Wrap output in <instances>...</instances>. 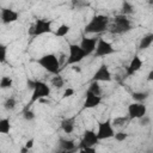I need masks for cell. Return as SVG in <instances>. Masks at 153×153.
I'll use <instances>...</instances> for the list:
<instances>
[{
    "mask_svg": "<svg viewBox=\"0 0 153 153\" xmlns=\"http://www.w3.org/2000/svg\"><path fill=\"white\" fill-rule=\"evenodd\" d=\"M147 114V106L141 102H134L128 105V117L130 120H139Z\"/></svg>",
    "mask_w": 153,
    "mask_h": 153,
    "instance_id": "cell-9",
    "label": "cell"
},
{
    "mask_svg": "<svg viewBox=\"0 0 153 153\" xmlns=\"http://www.w3.org/2000/svg\"><path fill=\"white\" fill-rule=\"evenodd\" d=\"M69 31H71V26H69V25H67V24H61V25L56 29V31H55L54 33H55L56 37H65V36H67V35L69 33Z\"/></svg>",
    "mask_w": 153,
    "mask_h": 153,
    "instance_id": "cell-23",
    "label": "cell"
},
{
    "mask_svg": "<svg viewBox=\"0 0 153 153\" xmlns=\"http://www.w3.org/2000/svg\"><path fill=\"white\" fill-rule=\"evenodd\" d=\"M60 126L65 134H72L75 128V117H67L62 120Z\"/></svg>",
    "mask_w": 153,
    "mask_h": 153,
    "instance_id": "cell-16",
    "label": "cell"
},
{
    "mask_svg": "<svg viewBox=\"0 0 153 153\" xmlns=\"http://www.w3.org/2000/svg\"><path fill=\"white\" fill-rule=\"evenodd\" d=\"M18 18H19V13L12 8L4 7L0 10V19H1L2 24H12V23L17 22Z\"/></svg>",
    "mask_w": 153,
    "mask_h": 153,
    "instance_id": "cell-12",
    "label": "cell"
},
{
    "mask_svg": "<svg viewBox=\"0 0 153 153\" xmlns=\"http://www.w3.org/2000/svg\"><path fill=\"white\" fill-rule=\"evenodd\" d=\"M11 131V121L8 117L0 118V135L10 134Z\"/></svg>",
    "mask_w": 153,
    "mask_h": 153,
    "instance_id": "cell-19",
    "label": "cell"
},
{
    "mask_svg": "<svg viewBox=\"0 0 153 153\" xmlns=\"http://www.w3.org/2000/svg\"><path fill=\"white\" fill-rule=\"evenodd\" d=\"M134 12V6L130 1L128 0H123L122 2V7H121V14H124V16H129Z\"/></svg>",
    "mask_w": 153,
    "mask_h": 153,
    "instance_id": "cell-22",
    "label": "cell"
},
{
    "mask_svg": "<svg viewBox=\"0 0 153 153\" xmlns=\"http://www.w3.org/2000/svg\"><path fill=\"white\" fill-rule=\"evenodd\" d=\"M51 24L53 22L48 19H36L29 31V35L32 37H37V36H42L45 33H50L53 32Z\"/></svg>",
    "mask_w": 153,
    "mask_h": 153,
    "instance_id": "cell-5",
    "label": "cell"
},
{
    "mask_svg": "<svg viewBox=\"0 0 153 153\" xmlns=\"http://www.w3.org/2000/svg\"><path fill=\"white\" fill-rule=\"evenodd\" d=\"M109 24H110V18L108 16L96 14L85 25L84 32L85 33H102L108 30Z\"/></svg>",
    "mask_w": 153,
    "mask_h": 153,
    "instance_id": "cell-2",
    "label": "cell"
},
{
    "mask_svg": "<svg viewBox=\"0 0 153 153\" xmlns=\"http://www.w3.org/2000/svg\"><path fill=\"white\" fill-rule=\"evenodd\" d=\"M13 86V79L8 75H4L0 79V88L1 90H6V88H11Z\"/></svg>",
    "mask_w": 153,
    "mask_h": 153,
    "instance_id": "cell-24",
    "label": "cell"
},
{
    "mask_svg": "<svg viewBox=\"0 0 153 153\" xmlns=\"http://www.w3.org/2000/svg\"><path fill=\"white\" fill-rule=\"evenodd\" d=\"M50 84H51V86H54L55 88L59 90L65 86V79L60 75V73H57V74H54V76L50 80Z\"/></svg>",
    "mask_w": 153,
    "mask_h": 153,
    "instance_id": "cell-21",
    "label": "cell"
},
{
    "mask_svg": "<svg viewBox=\"0 0 153 153\" xmlns=\"http://www.w3.org/2000/svg\"><path fill=\"white\" fill-rule=\"evenodd\" d=\"M97 42H98V38L97 37H82L81 38V42H80V47L81 49L86 53V55H91L93 54L94 51V48L97 45Z\"/></svg>",
    "mask_w": 153,
    "mask_h": 153,
    "instance_id": "cell-15",
    "label": "cell"
},
{
    "mask_svg": "<svg viewBox=\"0 0 153 153\" xmlns=\"http://www.w3.org/2000/svg\"><path fill=\"white\" fill-rule=\"evenodd\" d=\"M73 71H75V72H80L81 69H80V67H78V66H75V65H73Z\"/></svg>",
    "mask_w": 153,
    "mask_h": 153,
    "instance_id": "cell-34",
    "label": "cell"
},
{
    "mask_svg": "<svg viewBox=\"0 0 153 153\" xmlns=\"http://www.w3.org/2000/svg\"><path fill=\"white\" fill-rule=\"evenodd\" d=\"M130 121V118L128 116H120V117H115L112 121H111V124L112 127L115 128H121V127H124L127 126V123Z\"/></svg>",
    "mask_w": 153,
    "mask_h": 153,
    "instance_id": "cell-20",
    "label": "cell"
},
{
    "mask_svg": "<svg viewBox=\"0 0 153 153\" xmlns=\"http://www.w3.org/2000/svg\"><path fill=\"white\" fill-rule=\"evenodd\" d=\"M87 90H88L90 92L97 94V96H100V94H102V87H100V85H99L98 81H92V80H91V84H90V86H88Z\"/></svg>",
    "mask_w": 153,
    "mask_h": 153,
    "instance_id": "cell-27",
    "label": "cell"
},
{
    "mask_svg": "<svg viewBox=\"0 0 153 153\" xmlns=\"http://www.w3.org/2000/svg\"><path fill=\"white\" fill-rule=\"evenodd\" d=\"M37 63L50 74L60 73L61 66H60V61L55 54H44L43 56H41L37 60Z\"/></svg>",
    "mask_w": 153,
    "mask_h": 153,
    "instance_id": "cell-4",
    "label": "cell"
},
{
    "mask_svg": "<svg viewBox=\"0 0 153 153\" xmlns=\"http://www.w3.org/2000/svg\"><path fill=\"white\" fill-rule=\"evenodd\" d=\"M33 142H35V140H33V139H30V140H27V141L25 142V147H26L27 149H31V148L33 147Z\"/></svg>",
    "mask_w": 153,
    "mask_h": 153,
    "instance_id": "cell-33",
    "label": "cell"
},
{
    "mask_svg": "<svg viewBox=\"0 0 153 153\" xmlns=\"http://www.w3.org/2000/svg\"><path fill=\"white\" fill-rule=\"evenodd\" d=\"M78 1H79V0H72V2H73V4H75V2H78Z\"/></svg>",
    "mask_w": 153,
    "mask_h": 153,
    "instance_id": "cell-37",
    "label": "cell"
},
{
    "mask_svg": "<svg viewBox=\"0 0 153 153\" xmlns=\"http://www.w3.org/2000/svg\"><path fill=\"white\" fill-rule=\"evenodd\" d=\"M29 151H30V149H27V148H26V147L24 146V147H23V148L20 149V153H26V152H29Z\"/></svg>",
    "mask_w": 153,
    "mask_h": 153,
    "instance_id": "cell-35",
    "label": "cell"
},
{
    "mask_svg": "<svg viewBox=\"0 0 153 153\" xmlns=\"http://www.w3.org/2000/svg\"><path fill=\"white\" fill-rule=\"evenodd\" d=\"M7 56V45L0 43V63H4L6 61Z\"/></svg>",
    "mask_w": 153,
    "mask_h": 153,
    "instance_id": "cell-30",
    "label": "cell"
},
{
    "mask_svg": "<svg viewBox=\"0 0 153 153\" xmlns=\"http://www.w3.org/2000/svg\"><path fill=\"white\" fill-rule=\"evenodd\" d=\"M23 117H24V120L25 121H33L35 120V117H36V115H35V112L32 111V110H30V108H25V110L23 111Z\"/></svg>",
    "mask_w": 153,
    "mask_h": 153,
    "instance_id": "cell-28",
    "label": "cell"
},
{
    "mask_svg": "<svg viewBox=\"0 0 153 153\" xmlns=\"http://www.w3.org/2000/svg\"><path fill=\"white\" fill-rule=\"evenodd\" d=\"M142 65H143L142 59H141L137 54H135V55L133 56V59L130 60V62H129L128 67H127L126 75H127V76H131V75H134L136 72H139V71L141 69Z\"/></svg>",
    "mask_w": 153,
    "mask_h": 153,
    "instance_id": "cell-13",
    "label": "cell"
},
{
    "mask_svg": "<svg viewBox=\"0 0 153 153\" xmlns=\"http://www.w3.org/2000/svg\"><path fill=\"white\" fill-rule=\"evenodd\" d=\"M16 105H17V100H16L14 97H8V98L4 102V109L7 110V111H12V110H14Z\"/></svg>",
    "mask_w": 153,
    "mask_h": 153,
    "instance_id": "cell-26",
    "label": "cell"
},
{
    "mask_svg": "<svg viewBox=\"0 0 153 153\" xmlns=\"http://www.w3.org/2000/svg\"><path fill=\"white\" fill-rule=\"evenodd\" d=\"M148 96H149V92H147V91H145V92H133L131 93V98L135 100V102H141V103H143L147 98H148Z\"/></svg>",
    "mask_w": 153,
    "mask_h": 153,
    "instance_id": "cell-25",
    "label": "cell"
},
{
    "mask_svg": "<svg viewBox=\"0 0 153 153\" xmlns=\"http://www.w3.org/2000/svg\"><path fill=\"white\" fill-rule=\"evenodd\" d=\"M111 79H112L111 72H110L108 65H105V63H102L98 67V69L93 73V76H92V81H98V82H100V81L109 82V81H111Z\"/></svg>",
    "mask_w": 153,
    "mask_h": 153,
    "instance_id": "cell-10",
    "label": "cell"
},
{
    "mask_svg": "<svg viewBox=\"0 0 153 153\" xmlns=\"http://www.w3.org/2000/svg\"><path fill=\"white\" fill-rule=\"evenodd\" d=\"M102 103V96H97L88 90L85 93V102H84V108L85 109H93L99 106Z\"/></svg>",
    "mask_w": 153,
    "mask_h": 153,
    "instance_id": "cell-14",
    "label": "cell"
},
{
    "mask_svg": "<svg viewBox=\"0 0 153 153\" xmlns=\"http://www.w3.org/2000/svg\"><path fill=\"white\" fill-rule=\"evenodd\" d=\"M86 53L81 49V47L79 44L75 43H69L68 44V57L66 61V65L68 66H73L79 63L80 61H82L86 57Z\"/></svg>",
    "mask_w": 153,
    "mask_h": 153,
    "instance_id": "cell-6",
    "label": "cell"
},
{
    "mask_svg": "<svg viewBox=\"0 0 153 153\" xmlns=\"http://www.w3.org/2000/svg\"><path fill=\"white\" fill-rule=\"evenodd\" d=\"M152 74H153V72H149V74H148V80L152 79Z\"/></svg>",
    "mask_w": 153,
    "mask_h": 153,
    "instance_id": "cell-36",
    "label": "cell"
},
{
    "mask_svg": "<svg viewBox=\"0 0 153 153\" xmlns=\"http://www.w3.org/2000/svg\"><path fill=\"white\" fill-rule=\"evenodd\" d=\"M74 88H72V87H67L66 90H65V92H63V94H62V98L65 99V98H69V97H72L73 94H74Z\"/></svg>",
    "mask_w": 153,
    "mask_h": 153,
    "instance_id": "cell-32",
    "label": "cell"
},
{
    "mask_svg": "<svg viewBox=\"0 0 153 153\" xmlns=\"http://www.w3.org/2000/svg\"><path fill=\"white\" fill-rule=\"evenodd\" d=\"M153 43V33H147L145 35L139 43V50H145L147 48H149Z\"/></svg>",
    "mask_w": 153,
    "mask_h": 153,
    "instance_id": "cell-18",
    "label": "cell"
},
{
    "mask_svg": "<svg viewBox=\"0 0 153 153\" xmlns=\"http://www.w3.org/2000/svg\"><path fill=\"white\" fill-rule=\"evenodd\" d=\"M27 86L30 88H32V94H31L30 102L27 103L26 108H30L37 100H41V99L47 98V97L50 96L51 88L44 81H41V80H27Z\"/></svg>",
    "mask_w": 153,
    "mask_h": 153,
    "instance_id": "cell-1",
    "label": "cell"
},
{
    "mask_svg": "<svg viewBox=\"0 0 153 153\" xmlns=\"http://www.w3.org/2000/svg\"><path fill=\"white\" fill-rule=\"evenodd\" d=\"M139 122H140V126H142V127L149 126V124H151V117L146 114V115H143L142 117L139 118Z\"/></svg>",
    "mask_w": 153,
    "mask_h": 153,
    "instance_id": "cell-31",
    "label": "cell"
},
{
    "mask_svg": "<svg viewBox=\"0 0 153 153\" xmlns=\"http://www.w3.org/2000/svg\"><path fill=\"white\" fill-rule=\"evenodd\" d=\"M59 146H60V151H62V152H72L76 148L74 141L68 140V139H60Z\"/></svg>",
    "mask_w": 153,
    "mask_h": 153,
    "instance_id": "cell-17",
    "label": "cell"
},
{
    "mask_svg": "<svg viewBox=\"0 0 153 153\" xmlns=\"http://www.w3.org/2000/svg\"><path fill=\"white\" fill-rule=\"evenodd\" d=\"M133 25L130 19L128 18V16L124 14H117L114 17L112 22L109 24L108 30L112 33V35H123L127 33L131 30Z\"/></svg>",
    "mask_w": 153,
    "mask_h": 153,
    "instance_id": "cell-3",
    "label": "cell"
},
{
    "mask_svg": "<svg viewBox=\"0 0 153 153\" xmlns=\"http://www.w3.org/2000/svg\"><path fill=\"white\" fill-rule=\"evenodd\" d=\"M115 130L111 124V120H105L98 122V129H97V137L98 140H106L110 137H114Z\"/></svg>",
    "mask_w": 153,
    "mask_h": 153,
    "instance_id": "cell-7",
    "label": "cell"
},
{
    "mask_svg": "<svg viewBox=\"0 0 153 153\" xmlns=\"http://www.w3.org/2000/svg\"><path fill=\"white\" fill-rule=\"evenodd\" d=\"M115 53V48L112 47V44L103 38H98V42H97V45L94 48V51H93V55L94 57H104V56H108V55H111Z\"/></svg>",
    "mask_w": 153,
    "mask_h": 153,
    "instance_id": "cell-8",
    "label": "cell"
},
{
    "mask_svg": "<svg viewBox=\"0 0 153 153\" xmlns=\"http://www.w3.org/2000/svg\"><path fill=\"white\" fill-rule=\"evenodd\" d=\"M99 142L98 137H97V133L93 129H86L82 134V139L80 141L79 148L86 147V146H96Z\"/></svg>",
    "mask_w": 153,
    "mask_h": 153,
    "instance_id": "cell-11",
    "label": "cell"
},
{
    "mask_svg": "<svg viewBox=\"0 0 153 153\" xmlns=\"http://www.w3.org/2000/svg\"><path fill=\"white\" fill-rule=\"evenodd\" d=\"M128 136H129V134H128V133H126V131H123V130H118V131H116V133L114 134L115 140H116V141H118V142H122V141L127 140V139H128Z\"/></svg>",
    "mask_w": 153,
    "mask_h": 153,
    "instance_id": "cell-29",
    "label": "cell"
}]
</instances>
